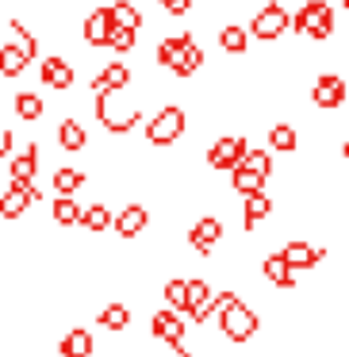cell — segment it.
<instances>
[{
  "label": "cell",
  "instance_id": "obj_1",
  "mask_svg": "<svg viewBox=\"0 0 349 357\" xmlns=\"http://www.w3.org/2000/svg\"><path fill=\"white\" fill-rule=\"evenodd\" d=\"M154 62L162 66L165 73H173L177 81H188L203 70L208 54H203V47L196 43V35H165L154 47Z\"/></svg>",
  "mask_w": 349,
  "mask_h": 357
},
{
  "label": "cell",
  "instance_id": "obj_2",
  "mask_svg": "<svg viewBox=\"0 0 349 357\" xmlns=\"http://www.w3.org/2000/svg\"><path fill=\"white\" fill-rule=\"evenodd\" d=\"M93 116H96V123H100L108 135L123 139V135H131L134 127L142 123V100H139V96L131 100L127 89H116V93H96Z\"/></svg>",
  "mask_w": 349,
  "mask_h": 357
},
{
  "label": "cell",
  "instance_id": "obj_3",
  "mask_svg": "<svg viewBox=\"0 0 349 357\" xmlns=\"http://www.w3.org/2000/svg\"><path fill=\"white\" fill-rule=\"evenodd\" d=\"M292 31L300 43H330L338 31V12L326 0H303L292 12Z\"/></svg>",
  "mask_w": 349,
  "mask_h": 357
},
{
  "label": "cell",
  "instance_id": "obj_4",
  "mask_svg": "<svg viewBox=\"0 0 349 357\" xmlns=\"http://www.w3.org/2000/svg\"><path fill=\"white\" fill-rule=\"evenodd\" d=\"M185 131H188V108H180L177 100H165L162 108L146 119V131L142 135H146V146L169 150L185 139Z\"/></svg>",
  "mask_w": 349,
  "mask_h": 357
},
{
  "label": "cell",
  "instance_id": "obj_5",
  "mask_svg": "<svg viewBox=\"0 0 349 357\" xmlns=\"http://www.w3.org/2000/svg\"><path fill=\"white\" fill-rule=\"evenodd\" d=\"M284 31H292V12H288L280 0L261 4V8L254 12V20H249V35H254L257 43H280Z\"/></svg>",
  "mask_w": 349,
  "mask_h": 357
},
{
  "label": "cell",
  "instance_id": "obj_6",
  "mask_svg": "<svg viewBox=\"0 0 349 357\" xmlns=\"http://www.w3.org/2000/svg\"><path fill=\"white\" fill-rule=\"evenodd\" d=\"M215 319H219V334H223L226 342H249L261 331V315H257L254 307H246V300L226 307V311H219Z\"/></svg>",
  "mask_w": 349,
  "mask_h": 357
},
{
  "label": "cell",
  "instance_id": "obj_7",
  "mask_svg": "<svg viewBox=\"0 0 349 357\" xmlns=\"http://www.w3.org/2000/svg\"><path fill=\"white\" fill-rule=\"evenodd\" d=\"M39 165H42V146H39V139H31L20 150H12V165H4V169H8V181H4V185H16V188L35 185V181H39Z\"/></svg>",
  "mask_w": 349,
  "mask_h": 357
},
{
  "label": "cell",
  "instance_id": "obj_8",
  "mask_svg": "<svg viewBox=\"0 0 349 357\" xmlns=\"http://www.w3.org/2000/svg\"><path fill=\"white\" fill-rule=\"evenodd\" d=\"M39 85L50 89V93H70V89H77V66L65 54L39 58Z\"/></svg>",
  "mask_w": 349,
  "mask_h": 357
},
{
  "label": "cell",
  "instance_id": "obj_9",
  "mask_svg": "<svg viewBox=\"0 0 349 357\" xmlns=\"http://www.w3.org/2000/svg\"><path fill=\"white\" fill-rule=\"evenodd\" d=\"M246 150H249V139H246V135H219V139L208 146V169L231 173L234 165L246 158Z\"/></svg>",
  "mask_w": 349,
  "mask_h": 357
},
{
  "label": "cell",
  "instance_id": "obj_10",
  "mask_svg": "<svg viewBox=\"0 0 349 357\" xmlns=\"http://www.w3.org/2000/svg\"><path fill=\"white\" fill-rule=\"evenodd\" d=\"M346 96H349V85L341 73H318L315 85H311V104L318 112H338L346 108Z\"/></svg>",
  "mask_w": 349,
  "mask_h": 357
},
{
  "label": "cell",
  "instance_id": "obj_11",
  "mask_svg": "<svg viewBox=\"0 0 349 357\" xmlns=\"http://www.w3.org/2000/svg\"><path fill=\"white\" fill-rule=\"evenodd\" d=\"M223 234H226V227H223V219H219V215H200L192 227H188L185 238H188V246H192L200 257H211V254H215V246L223 242Z\"/></svg>",
  "mask_w": 349,
  "mask_h": 357
},
{
  "label": "cell",
  "instance_id": "obj_12",
  "mask_svg": "<svg viewBox=\"0 0 349 357\" xmlns=\"http://www.w3.org/2000/svg\"><path fill=\"white\" fill-rule=\"evenodd\" d=\"M108 31H111V12H108V4H96V8H88L85 20H81V43H85L88 50H104Z\"/></svg>",
  "mask_w": 349,
  "mask_h": 357
},
{
  "label": "cell",
  "instance_id": "obj_13",
  "mask_svg": "<svg viewBox=\"0 0 349 357\" xmlns=\"http://www.w3.org/2000/svg\"><path fill=\"white\" fill-rule=\"evenodd\" d=\"M134 85V70L127 62H104L100 70L93 73V81H88V89L96 93H116V89H131Z\"/></svg>",
  "mask_w": 349,
  "mask_h": 357
},
{
  "label": "cell",
  "instance_id": "obj_14",
  "mask_svg": "<svg viewBox=\"0 0 349 357\" xmlns=\"http://www.w3.org/2000/svg\"><path fill=\"white\" fill-rule=\"evenodd\" d=\"M8 108H12V116L20 119V123H42L47 119V96L42 93H35V89H20V93H12V100H8Z\"/></svg>",
  "mask_w": 349,
  "mask_h": 357
},
{
  "label": "cell",
  "instance_id": "obj_15",
  "mask_svg": "<svg viewBox=\"0 0 349 357\" xmlns=\"http://www.w3.org/2000/svg\"><path fill=\"white\" fill-rule=\"evenodd\" d=\"M150 334H154L157 342H165V346H180L185 342V315L173 307H162L150 315Z\"/></svg>",
  "mask_w": 349,
  "mask_h": 357
},
{
  "label": "cell",
  "instance_id": "obj_16",
  "mask_svg": "<svg viewBox=\"0 0 349 357\" xmlns=\"http://www.w3.org/2000/svg\"><path fill=\"white\" fill-rule=\"evenodd\" d=\"M111 227H116V234L123 242L139 238V234L150 227V208H146V204H123V208L116 211V223H111Z\"/></svg>",
  "mask_w": 349,
  "mask_h": 357
},
{
  "label": "cell",
  "instance_id": "obj_17",
  "mask_svg": "<svg viewBox=\"0 0 349 357\" xmlns=\"http://www.w3.org/2000/svg\"><path fill=\"white\" fill-rule=\"evenodd\" d=\"M31 62H35V58L27 54L16 39L0 43V81H20L27 70H31Z\"/></svg>",
  "mask_w": 349,
  "mask_h": 357
},
{
  "label": "cell",
  "instance_id": "obj_18",
  "mask_svg": "<svg viewBox=\"0 0 349 357\" xmlns=\"http://www.w3.org/2000/svg\"><path fill=\"white\" fill-rule=\"evenodd\" d=\"M272 211H277V200H272L265 188H261V192L242 196V231H257V227H261Z\"/></svg>",
  "mask_w": 349,
  "mask_h": 357
},
{
  "label": "cell",
  "instance_id": "obj_19",
  "mask_svg": "<svg viewBox=\"0 0 349 357\" xmlns=\"http://www.w3.org/2000/svg\"><path fill=\"white\" fill-rule=\"evenodd\" d=\"M284 261L292 265L295 273H307V269H315L318 261L326 257V250L323 246H315V242H303V238H295V242H284Z\"/></svg>",
  "mask_w": 349,
  "mask_h": 357
},
{
  "label": "cell",
  "instance_id": "obj_20",
  "mask_svg": "<svg viewBox=\"0 0 349 357\" xmlns=\"http://www.w3.org/2000/svg\"><path fill=\"white\" fill-rule=\"evenodd\" d=\"M54 139H58V150H65V154H81V150H88V131H85V123L73 119V116H65L62 123H58Z\"/></svg>",
  "mask_w": 349,
  "mask_h": 357
},
{
  "label": "cell",
  "instance_id": "obj_21",
  "mask_svg": "<svg viewBox=\"0 0 349 357\" xmlns=\"http://www.w3.org/2000/svg\"><path fill=\"white\" fill-rule=\"evenodd\" d=\"M249 27H242V24H223L215 31V43H219V50L223 54H231V58H246V50H249Z\"/></svg>",
  "mask_w": 349,
  "mask_h": 357
},
{
  "label": "cell",
  "instance_id": "obj_22",
  "mask_svg": "<svg viewBox=\"0 0 349 357\" xmlns=\"http://www.w3.org/2000/svg\"><path fill=\"white\" fill-rule=\"evenodd\" d=\"M31 208V196L27 188H16V185H4L0 188V219H8V223H20Z\"/></svg>",
  "mask_w": 349,
  "mask_h": 357
},
{
  "label": "cell",
  "instance_id": "obj_23",
  "mask_svg": "<svg viewBox=\"0 0 349 357\" xmlns=\"http://www.w3.org/2000/svg\"><path fill=\"white\" fill-rule=\"evenodd\" d=\"M85 185H88V173L77 169V165H58V169L50 173V188H54V196H77Z\"/></svg>",
  "mask_w": 349,
  "mask_h": 357
},
{
  "label": "cell",
  "instance_id": "obj_24",
  "mask_svg": "<svg viewBox=\"0 0 349 357\" xmlns=\"http://www.w3.org/2000/svg\"><path fill=\"white\" fill-rule=\"evenodd\" d=\"M265 146H269L272 154H295V150H300V131H295L292 123H272L269 131H265Z\"/></svg>",
  "mask_w": 349,
  "mask_h": 357
},
{
  "label": "cell",
  "instance_id": "obj_25",
  "mask_svg": "<svg viewBox=\"0 0 349 357\" xmlns=\"http://www.w3.org/2000/svg\"><path fill=\"white\" fill-rule=\"evenodd\" d=\"M261 277L269 280V284H277V288H295V269L284 261V254H280V250L261 261Z\"/></svg>",
  "mask_w": 349,
  "mask_h": 357
},
{
  "label": "cell",
  "instance_id": "obj_26",
  "mask_svg": "<svg viewBox=\"0 0 349 357\" xmlns=\"http://www.w3.org/2000/svg\"><path fill=\"white\" fill-rule=\"evenodd\" d=\"M93 334L85 331V326H73V331L62 334V342H58V354L62 357H93Z\"/></svg>",
  "mask_w": 349,
  "mask_h": 357
},
{
  "label": "cell",
  "instance_id": "obj_27",
  "mask_svg": "<svg viewBox=\"0 0 349 357\" xmlns=\"http://www.w3.org/2000/svg\"><path fill=\"white\" fill-rule=\"evenodd\" d=\"M265 181H269V177H265V173H257L254 165H246V162H238V165L231 169V188H234L238 196L261 192V188H265Z\"/></svg>",
  "mask_w": 349,
  "mask_h": 357
},
{
  "label": "cell",
  "instance_id": "obj_28",
  "mask_svg": "<svg viewBox=\"0 0 349 357\" xmlns=\"http://www.w3.org/2000/svg\"><path fill=\"white\" fill-rule=\"evenodd\" d=\"M81 215H85V208L77 204V196H54V204H50L54 227H81Z\"/></svg>",
  "mask_w": 349,
  "mask_h": 357
},
{
  "label": "cell",
  "instance_id": "obj_29",
  "mask_svg": "<svg viewBox=\"0 0 349 357\" xmlns=\"http://www.w3.org/2000/svg\"><path fill=\"white\" fill-rule=\"evenodd\" d=\"M108 12H111V24H119V27H131V31L146 27V16H142V8L134 0H111Z\"/></svg>",
  "mask_w": 349,
  "mask_h": 357
},
{
  "label": "cell",
  "instance_id": "obj_30",
  "mask_svg": "<svg viewBox=\"0 0 349 357\" xmlns=\"http://www.w3.org/2000/svg\"><path fill=\"white\" fill-rule=\"evenodd\" d=\"M111 223H116V211H111L104 200L88 204L85 215H81V227H85L88 234H104V231H111Z\"/></svg>",
  "mask_w": 349,
  "mask_h": 357
},
{
  "label": "cell",
  "instance_id": "obj_31",
  "mask_svg": "<svg viewBox=\"0 0 349 357\" xmlns=\"http://www.w3.org/2000/svg\"><path fill=\"white\" fill-rule=\"evenodd\" d=\"M96 323L111 334H123L127 326H131V307H127V303H104V307L96 311Z\"/></svg>",
  "mask_w": 349,
  "mask_h": 357
},
{
  "label": "cell",
  "instance_id": "obj_32",
  "mask_svg": "<svg viewBox=\"0 0 349 357\" xmlns=\"http://www.w3.org/2000/svg\"><path fill=\"white\" fill-rule=\"evenodd\" d=\"M104 50H116V54H134V50H139V31L111 24V31H108V43H104Z\"/></svg>",
  "mask_w": 349,
  "mask_h": 357
},
{
  "label": "cell",
  "instance_id": "obj_33",
  "mask_svg": "<svg viewBox=\"0 0 349 357\" xmlns=\"http://www.w3.org/2000/svg\"><path fill=\"white\" fill-rule=\"evenodd\" d=\"M162 296H165V307L180 311V315L188 311V280L185 277H169L165 288H162Z\"/></svg>",
  "mask_w": 349,
  "mask_h": 357
},
{
  "label": "cell",
  "instance_id": "obj_34",
  "mask_svg": "<svg viewBox=\"0 0 349 357\" xmlns=\"http://www.w3.org/2000/svg\"><path fill=\"white\" fill-rule=\"evenodd\" d=\"M157 4H162V16H169V20H185L196 8V0H157Z\"/></svg>",
  "mask_w": 349,
  "mask_h": 357
},
{
  "label": "cell",
  "instance_id": "obj_35",
  "mask_svg": "<svg viewBox=\"0 0 349 357\" xmlns=\"http://www.w3.org/2000/svg\"><path fill=\"white\" fill-rule=\"evenodd\" d=\"M16 139H20V131H16L12 123H8V127H0V165L12 158V150H16Z\"/></svg>",
  "mask_w": 349,
  "mask_h": 357
},
{
  "label": "cell",
  "instance_id": "obj_36",
  "mask_svg": "<svg viewBox=\"0 0 349 357\" xmlns=\"http://www.w3.org/2000/svg\"><path fill=\"white\" fill-rule=\"evenodd\" d=\"M341 158H346V165H349V139L341 142Z\"/></svg>",
  "mask_w": 349,
  "mask_h": 357
}]
</instances>
